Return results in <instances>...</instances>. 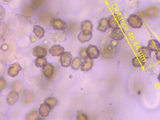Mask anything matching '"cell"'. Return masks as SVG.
I'll list each match as a JSON object with an SVG mask.
<instances>
[{"mask_svg":"<svg viewBox=\"0 0 160 120\" xmlns=\"http://www.w3.org/2000/svg\"><path fill=\"white\" fill-rule=\"evenodd\" d=\"M36 66L37 67L43 68L47 63L46 59L43 57H38L34 61Z\"/></svg>","mask_w":160,"mask_h":120,"instance_id":"24","label":"cell"},{"mask_svg":"<svg viewBox=\"0 0 160 120\" xmlns=\"http://www.w3.org/2000/svg\"><path fill=\"white\" fill-rule=\"evenodd\" d=\"M72 61V55L70 52H64L60 58V62L63 67H69Z\"/></svg>","mask_w":160,"mask_h":120,"instance_id":"5","label":"cell"},{"mask_svg":"<svg viewBox=\"0 0 160 120\" xmlns=\"http://www.w3.org/2000/svg\"><path fill=\"white\" fill-rule=\"evenodd\" d=\"M33 55L37 57H43L47 55V51L44 47L37 46L33 48Z\"/></svg>","mask_w":160,"mask_h":120,"instance_id":"16","label":"cell"},{"mask_svg":"<svg viewBox=\"0 0 160 120\" xmlns=\"http://www.w3.org/2000/svg\"><path fill=\"white\" fill-rule=\"evenodd\" d=\"M34 100V95L31 91H27L24 96V102L25 104H29L32 103Z\"/></svg>","mask_w":160,"mask_h":120,"instance_id":"22","label":"cell"},{"mask_svg":"<svg viewBox=\"0 0 160 120\" xmlns=\"http://www.w3.org/2000/svg\"><path fill=\"white\" fill-rule=\"evenodd\" d=\"M39 115L37 111H32L26 115L25 119L27 120H34L39 119Z\"/></svg>","mask_w":160,"mask_h":120,"instance_id":"25","label":"cell"},{"mask_svg":"<svg viewBox=\"0 0 160 120\" xmlns=\"http://www.w3.org/2000/svg\"><path fill=\"white\" fill-rule=\"evenodd\" d=\"M22 13L25 16L31 17L33 16V10L29 7H23L22 9Z\"/></svg>","mask_w":160,"mask_h":120,"instance_id":"27","label":"cell"},{"mask_svg":"<svg viewBox=\"0 0 160 120\" xmlns=\"http://www.w3.org/2000/svg\"><path fill=\"white\" fill-rule=\"evenodd\" d=\"M4 1H5L6 2H10L11 1V0H4Z\"/></svg>","mask_w":160,"mask_h":120,"instance_id":"37","label":"cell"},{"mask_svg":"<svg viewBox=\"0 0 160 120\" xmlns=\"http://www.w3.org/2000/svg\"><path fill=\"white\" fill-rule=\"evenodd\" d=\"M44 102L48 104V105L51 106L52 108H54L57 104L58 101L55 98H48L44 100Z\"/></svg>","mask_w":160,"mask_h":120,"instance_id":"26","label":"cell"},{"mask_svg":"<svg viewBox=\"0 0 160 120\" xmlns=\"http://www.w3.org/2000/svg\"><path fill=\"white\" fill-rule=\"evenodd\" d=\"M79 56L84 60H85V59L88 58V56L86 52V48H81L79 54Z\"/></svg>","mask_w":160,"mask_h":120,"instance_id":"30","label":"cell"},{"mask_svg":"<svg viewBox=\"0 0 160 120\" xmlns=\"http://www.w3.org/2000/svg\"><path fill=\"white\" fill-rule=\"evenodd\" d=\"M19 94L16 91H12L8 95L7 97V102L9 105L15 104L17 100Z\"/></svg>","mask_w":160,"mask_h":120,"instance_id":"18","label":"cell"},{"mask_svg":"<svg viewBox=\"0 0 160 120\" xmlns=\"http://www.w3.org/2000/svg\"><path fill=\"white\" fill-rule=\"evenodd\" d=\"M99 25L97 27V30L102 32H105L109 28L108 19L106 18H103L98 22Z\"/></svg>","mask_w":160,"mask_h":120,"instance_id":"17","label":"cell"},{"mask_svg":"<svg viewBox=\"0 0 160 120\" xmlns=\"http://www.w3.org/2000/svg\"><path fill=\"white\" fill-rule=\"evenodd\" d=\"M93 24L91 21L89 20H85L81 23V31H90L92 32Z\"/></svg>","mask_w":160,"mask_h":120,"instance_id":"20","label":"cell"},{"mask_svg":"<svg viewBox=\"0 0 160 120\" xmlns=\"http://www.w3.org/2000/svg\"><path fill=\"white\" fill-rule=\"evenodd\" d=\"M86 52L88 57L93 59L98 58L100 55V50L96 46L90 45L86 48Z\"/></svg>","mask_w":160,"mask_h":120,"instance_id":"6","label":"cell"},{"mask_svg":"<svg viewBox=\"0 0 160 120\" xmlns=\"http://www.w3.org/2000/svg\"><path fill=\"white\" fill-rule=\"evenodd\" d=\"M44 0H32L31 5L34 9H38L43 3Z\"/></svg>","mask_w":160,"mask_h":120,"instance_id":"29","label":"cell"},{"mask_svg":"<svg viewBox=\"0 0 160 120\" xmlns=\"http://www.w3.org/2000/svg\"><path fill=\"white\" fill-rule=\"evenodd\" d=\"M109 37L114 41H121L125 37V30L120 27L113 29L109 35Z\"/></svg>","mask_w":160,"mask_h":120,"instance_id":"4","label":"cell"},{"mask_svg":"<svg viewBox=\"0 0 160 120\" xmlns=\"http://www.w3.org/2000/svg\"><path fill=\"white\" fill-rule=\"evenodd\" d=\"M159 13V9L156 7H149L145 11V14L148 17H153L156 16Z\"/></svg>","mask_w":160,"mask_h":120,"instance_id":"21","label":"cell"},{"mask_svg":"<svg viewBox=\"0 0 160 120\" xmlns=\"http://www.w3.org/2000/svg\"><path fill=\"white\" fill-rule=\"evenodd\" d=\"M158 81H159V82H160V74H159V76H158Z\"/></svg>","mask_w":160,"mask_h":120,"instance_id":"36","label":"cell"},{"mask_svg":"<svg viewBox=\"0 0 160 120\" xmlns=\"http://www.w3.org/2000/svg\"><path fill=\"white\" fill-rule=\"evenodd\" d=\"M155 56L156 59L160 62V49L155 52Z\"/></svg>","mask_w":160,"mask_h":120,"instance_id":"34","label":"cell"},{"mask_svg":"<svg viewBox=\"0 0 160 120\" xmlns=\"http://www.w3.org/2000/svg\"><path fill=\"white\" fill-rule=\"evenodd\" d=\"M33 32L38 38H41L44 36L45 31L41 26L37 25L34 26Z\"/></svg>","mask_w":160,"mask_h":120,"instance_id":"19","label":"cell"},{"mask_svg":"<svg viewBox=\"0 0 160 120\" xmlns=\"http://www.w3.org/2000/svg\"><path fill=\"white\" fill-rule=\"evenodd\" d=\"M126 21L129 26L133 29H139L143 24L142 19L138 15H130Z\"/></svg>","mask_w":160,"mask_h":120,"instance_id":"1","label":"cell"},{"mask_svg":"<svg viewBox=\"0 0 160 120\" xmlns=\"http://www.w3.org/2000/svg\"><path fill=\"white\" fill-rule=\"evenodd\" d=\"M5 16V9L3 8L2 5H0V16H1V20H2Z\"/></svg>","mask_w":160,"mask_h":120,"instance_id":"33","label":"cell"},{"mask_svg":"<svg viewBox=\"0 0 160 120\" xmlns=\"http://www.w3.org/2000/svg\"><path fill=\"white\" fill-rule=\"evenodd\" d=\"M13 89L17 93H20L23 90L22 85L19 82H15L12 85Z\"/></svg>","mask_w":160,"mask_h":120,"instance_id":"28","label":"cell"},{"mask_svg":"<svg viewBox=\"0 0 160 120\" xmlns=\"http://www.w3.org/2000/svg\"><path fill=\"white\" fill-rule=\"evenodd\" d=\"M49 52L53 56H59L64 52V47L59 45L53 46L49 49Z\"/></svg>","mask_w":160,"mask_h":120,"instance_id":"11","label":"cell"},{"mask_svg":"<svg viewBox=\"0 0 160 120\" xmlns=\"http://www.w3.org/2000/svg\"><path fill=\"white\" fill-rule=\"evenodd\" d=\"M6 81L4 78H1L0 79V90L2 91V89L6 87Z\"/></svg>","mask_w":160,"mask_h":120,"instance_id":"32","label":"cell"},{"mask_svg":"<svg viewBox=\"0 0 160 120\" xmlns=\"http://www.w3.org/2000/svg\"><path fill=\"white\" fill-rule=\"evenodd\" d=\"M78 115L76 116V119L78 120H86L88 117L81 111H77Z\"/></svg>","mask_w":160,"mask_h":120,"instance_id":"31","label":"cell"},{"mask_svg":"<svg viewBox=\"0 0 160 120\" xmlns=\"http://www.w3.org/2000/svg\"><path fill=\"white\" fill-rule=\"evenodd\" d=\"M54 109V108L48 105V104L44 102L40 105L39 109V114L43 118L48 117L49 115L50 112Z\"/></svg>","mask_w":160,"mask_h":120,"instance_id":"7","label":"cell"},{"mask_svg":"<svg viewBox=\"0 0 160 120\" xmlns=\"http://www.w3.org/2000/svg\"><path fill=\"white\" fill-rule=\"evenodd\" d=\"M132 65L133 67L136 68L143 67L146 64L145 59L140 56L134 57L131 60Z\"/></svg>","mask_w":160,"mask_h":120,"instance_id":"12","label":"cell"},{"mask_svg":"<svg viewBox=\"0 0 160 120\" xmlns=\"http://www.w3.org/2000/svg\"><path fill=\"white\" fill-rule=\"evenodd\" d=\"M43 74L47 78L50 79L52 78L54 73V67L49 63H47L42 69Z\"/></svg>","mask_w":160,"mask_h":120,"instance_id":"10","label":"cell"},{"mask_svg":"<svg viewBox=\"0 0 160 120\" xmlns=\"http://www.w3.org/2000/svg\"><path fill=\"white\" fill-rule=\"evenodd\" d=\"M138 53L139 56L145 59H149L152 57V51L148 48V47H141L138 49Z\"/></svg>","mask_w":160,"mask_h":120,"instance_id":"14","label":"cell"},{"mask_svg":"<svg viewBox=\"0 0 160 120\" xmlns=\"http://www.w3.org/2000/svg\"><path fill=\"white\" fill-rule=\"evenodd\" d=\"M22 69V67L17 63L11 64L9 65V69H8V75L11 77H16Z\"/></svg>","mask_w":160,"mask_h":120,"instance_id":"8","label":"cell"},{"mask_svg":"<svg viewBox=\"0 0 160 120\" xmlns=\"http://www.w3.org/2000/svg\"><path fill=\"white\" fill-rule=\"evenodd\" d=\"M82 64V62L81 59L80 57L74 58L71 62V68L74 70H79Z\"/></svg>","mask_w":160,"mask_h":120,"instance_id":"23","label":"cell"},{"mask_svg":"<svg viewBox=\"0 0 160 120\" xmlns=\"http://www.w3.org/2000/svg\"><path fill=\"white\" fill-rule=\"evenodd\" d=\"M92 32L90 31H81L78 36V38L82 43H85L92 38Z\"/></svg>","mask_w":160,"mask_h":120,"instance_id":"9","label":"cell"},{"mask_svg":"<svg viewBox=\"0 0 160 120\" xmlns=\"http://www.w3.org/2000/svg\"><path fill=\"white\" fill-rule=\"evenodd\" d=\"M36 41V38L35 36L34 35H31V37H30V41L31 42L34 43Z\"/></svg>","mask_w":160,"mask_h":120,"instance_id":"35","label":"cell"},{"mask_svg":"<svg viewBox=\"0 0 160 120\" xmlns=\"http://www.w3.org/2000/svg\"><path fill=\"white\" fill-rule=\"evenodd\" d=\"M122 17L119 15L114 13L108 16V24L109 28L114 29L118 28L122 21Z\"/></svg>","mask_w":160,"mask_h":120,"instance_id":"2","label":"cell"},{"mask_svg":"<svg viewBox=\"0 0 160 120\" xmlns=\"http://www.w3.org/2000/svg\"><path fill=\"white\" fill-rule=\"evenodd\" d=\"M148 47L152 52H157L160 49V43L156 39H151L148 42Z\"/></svg>","mask_w":160,"mask_h":120,"instance_id":"15","label":"cell"},{"mask_svg":"<svg viewBox=\"0 0 160 120\" xmlns=\"http://www.w3.org/2000/svg\"><path fill=\"white\" fill-rule=\"evenodd\" d=\"M51 26L57 31H64L68 29V25L60 18H54L51 22Z\"/></svg>","mask_w":160,"mask_h":120,"instance_id":"3","label":"cell"},{"mask_svg":"<svg viewBox=\"0 0 160 120\" xmlns=\"http://www.w3.org/2000/svg\"><path fill=\"white\" fill-rule=\"evenodd\" d=\"M93 65V59L88 57L85 60L83 63H82L80 68L81 70L85 72L89 71L92 68Z\"/></svg>","mask_w":160,"mask_h":120,"instance_id":"13","label":"cell"}]
</instances>
